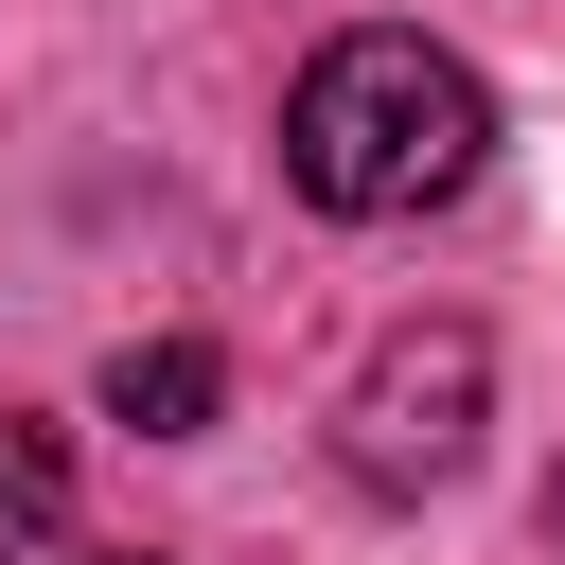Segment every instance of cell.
<instances>
[{"mask_svg":"<svg viewBox=\"0 0 565 565\" xmlns=\"http://www.w3.org/2000/svg\"><path fill=\"white\" fill-rule=\"evenodd\" d=\"M53 512H71V441L35 406H0V530H53Z\"/></svg>","mask_w":565,"mask_h":565,"instance_id":"277c9868","label":"cell"},{"mask_svg":"<svg viewBox=\"0 0 565 565\" xmlns=\"http://www.w3.org/2000/svg\"><path fill=\"white\" fill-rule=\"evenodd\" d=\"M547 530H565V477H547Z\"/></svg>","mask_w":565,"mask_h":565,"instance_id":"8992f818","label":"cell"},{"mask_svg":"<svg viewBox=\"0 0 565 565\" xmlns=\"http://www.w3.org/2000/svg\"><path fill=\"white\" fill-rule=\"evenodd\" d=\"M477 424H494V335H477V318H406V335L353 371L335 459H353L371 494H441V477L477 459Z\"/></svg>","mask_w":565,"mask_h":565,"instance_id":"7a4b0ae2","label":"cell"},{"mask_svg":"<svg viewBox=\"0 0 565 565\" xmlns=\"http://www.w3.org/2000/svg\"><path fill=\"white\" fill-rule=\"evenodd\" d=\"M477 159H494V88L441 53V35H335L300 88H282V177L318 194V212H353V230H388V212H441V194H477Z\"/></svg>","mask_w":565,"mask_h":565,"instance_id":"6da1fadb","label":"cell"},{"mask_svg":"<svg viewBox=\"0 0 565 565\" xmlns=\"http://www.w3.org/2000/svg\"><path fill=\"white\" fill-rule=\"evenodd\" d=\"M212 406H230V353H212V335H124V353H106V424L212 441Z\"/></svg>","mask_w":565,"mask_h":565,"instance_id":"3957f363","label":"cell"},{"mask_svg":"<svg viewBox=\"0 0 565 565\" xmlns=\"http://www.w3.org/2000/svg\"><path fill=\"white\" fill-rule=\"evenodd\" d=\"M88 565H159V547H88Z\"/></svg>","mask_w":565,"mask_h":565,"instance_id":"5b68a950","label":"cell"}]
</instances>
